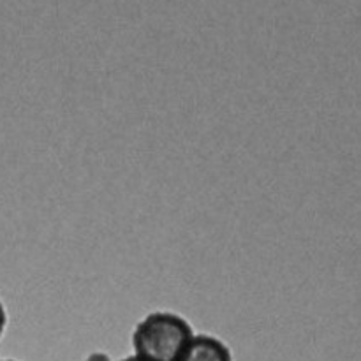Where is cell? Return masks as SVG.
Segmentation results:
<instances>
[{"mask_svg": "<svg viewBox=\"0 0 361 361\" xmlns=\"http://www.w3.org/2000/svg\"><path fill=\"white\" fill-rule=\"evenodd\" d=\"M194 331L187 319L168 310L145 316L133 331L134 356L147 361H176Z\"/></svg>", "mask_w": 361, "mask_h": 361, "instance_id": "obj_1", "label": "cell"}, {"mask_svg": "<svg viewBox=\"0 0 361 361\" xmlns=\"http://www.w3.org/2000/svg\"><path fill=\"white\" fill-rule=\"evenodd\" d=\"M176 361H235L231 349L214 335H192Z\"/></svg>", "mask_w": 361, "mask_h": 361, "instance_id": "obj_2", "label": "cell"}, {"mask_svg": "<svg viewBox=\"0 0 361 361\" xmlns=\"http://www.w3.org/2000/svg\"><path fill=\"white\" fill-rule=\"evenodd\" d=\"M85 361H111V358H109V355H106V353L94 351L87 356V360Z\"/></svg>", "mask_w": 361, "mask_h": 361, "instance_id": "obj_3", "label": "cell"}, {"mask_svg": "<svg viewBox=\"0 0 361 361\" xmlns=\"http://www.w3.org/2000/svg\"><path fill=\"white\" fill-rule=\"evenodd\" d=\"M6 326H7V312L6 309H4V303L0 302V337H2L4 331H6Z\"/></svg>", "mask_w": 361, "mask_h": 361, "instance_id": "obj_4", "label": "cell"}, {"mask_svg": "<svg viewBox=\"0 0 361 361\" xmlns=\"http://www.w3.org/2000/svg\"><path fill=\"white\" fill-rule=\"evenodd\" d=\"M120 361H147V360H141V358H137V356H127V358H123V360H120Z\"/></svg>", "mask_w": 361, "mask_h": 361, "instance_id": "obj_5", "label": "cell"}, {"mask_svg": "<svg viewBox=\"0 0 361 361\" xmlns=\"http://www.w3.org/2000/svg\"><path fill=\"white\" fill-rule=\"evenodd\" d=\"M0 361H14V360H0Z\"/></svg>", "mask_w": 361, "mask_h": 361, "instance_id": "obj_6", "label": "cell"}]
</instances>
